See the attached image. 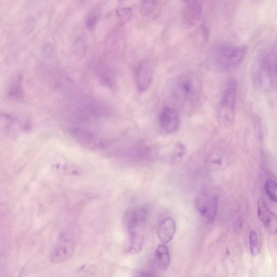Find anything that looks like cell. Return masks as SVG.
<instances>
[{"instance_id": "cell-2", "label": "cell", "mask_w": 277, "mask_h": 277, "mask_svg": "<svg viewBox=\"0 0 277 277\" xmlns=\"http://www.w3.org/2000/svg\"><path fill=\"white\" fill-rule=\"evenodd\" d=\"M252 80L257 88L264 92H269L277 86V50L272 47L260 54L252 70Z\"/></svg>"}, {"instance_id": "cell-21", "label": "cell", "mask_w": 277, "mask_h": 277, "mask_svg": "<svg viewBox=\"0 0 277 277\" xmlns=\"http://www.w3.org/2000/svg\"><path fill=\"white\" fill-rule=\"evenodd\" d=\"M157 2L156 0H142L140 13L143 16H147L154 10Z\"/></svg>"}, {"instance_id": "cell-17", "label": "cell", "mask_w": 277, "mask_h": 277, "mask_svg": "<svg viewBox=\"0 0 277 277\" xmlns=\"http://www.w3.org/2000/svg\"><path fill=\"white\" fill-rule=\"evenodd\" d=\"M87 49L86 39L83 36L78 37L73 45V50L76 55L79 57L84 56Z\"/></svg>"}, {"instance_id": "cell-11", "label": "cell", "mask_w": 277, "mask_h": 277, "mask_svg": "<svg viewBox=\"0 0 277 277\" xmlns=\"http://www.w3.org/2000/svg\"><path fill=\"white\" fill-rule=\"evenodd\" d=\"M153 79V69L148 62H143L138 69L137 83L138 90L146 91L151 84Z\"/></svg>"}, {"instance_id": "cell-15", "label": "cell", "mask_w": 277, "mask_h": 277, "mask_svg": "<svg viewBox=\"0 0 277 277\" xmlns=\"http://www.w3.org/2000/svg\"><path fill=\"white\" fill-rule=\"evenodd\" d=\"M201 8L197 1L190 3L185 13V20L189 25H194L200 18Z\"/></svg>"}, {"instance_id": "cell-1", "label": "cell", "mask_w": 277, "mask_h": 277, "mask_svg": "<svg viewBox=\"0 0 277 277\" xmlns=\"http://www.w3.org/2000/svg\"><path fill=\"white\" fill-rule=\"evenodd\" d=\"M169 90L172 101L184 110L190 111L199 102L203 86L197 74L185 72L173 79Z\"/></svg>"}, {"instance_id": "cell-10", "label": "cell", "mask_w": 277, "mask_h": 277, "mask_svg": "<svg viewBox=\"0 0 277 277\" xmlns=\"http://www.w3.org/2000/svg\"><path fill=\"white\" fill-rule=\"evenodd\" d=\"M176 223L174 219L167 217L159 224L158 228V236L159 240L163 244L169 243L175 235Z\"/></svg>"}, {"instance_id": "cell-23", "label": "cell", "mask_w": 277, "mask_h": 277, "mask_svg": "<svg viewBox=\"0 0 277 277\" xmlns=\"http://www.w3.org/2000/svg\"><path fill=\"white\" fill-rule=\"evenodd\" d=\"M156 275L152 273L148 272V271H140L137 272L135 276L137 277H153Z\"/></svg>"}, {"instance_id": "cell-6", "label": "cell", "mask_w": 277, "mask_h": 277, "mask_svg": "<svg viewBox=\"0 0 277 277\" xmlns=\"http://www.w3.org/2000/svg\"><path fill=\"white\" fill-rule=\"evenodd\" d=\"M219 194L212 189H204L195 199V206L200 215L208 222L214 221L217 215Z\"/></svg>"}, {"instance_id": "cell-3", "label": "cell", "mask_w": 277, "mask_h": 277, "mask_svg": "<svg viewBox=\"0 0 277 277\" xmlns=\"http://www.w3.org/2000/svg\"><path fill=\"white\" fill-rule=\"evenodd\" d=\"M147 215L145 206L133 207L126 213L124 225L128 235L127 249L131 253H138L142 250Z\"/></svg>"}, {"instance_id": "cell-14", "label": "cell", "mask_w": 277, "mask_h": 277, "mask_svg": "<svg viewBox=\"0 0 277 277\" xmlns=\"http://www.w3.org/2000/svg\"><path fill=\"white\" fill-rule=\"evenodd\" d=\"M75 139L82 145L93 147L96 145V138L92 132L83 129H75L72 132Z\"/></svg>"}, {"instance_id": "cell-18", "label": "cell", "mask_w": 277, "mask_h": 277, "mask_svg": "<svg viewBox=\"0 0 277 277\" xmlns=\"http://www.w3.org/2000/svg\"><path fill=\"white\" fill-rule=\"evenodd\" d=\"M249 246L251 255L257 256L261 252V246L256 231L252 230L249 234Z\"/></svg>"}, {"instance_id": "cell-5", "label": "cell", "mask_w": 277, "mask_h": 277, "mask_svg": "<svg viewBox=\"0 0 277 277\" xmlns=\"http://www.w3.org/2000/svg\"><path fill=\"white\" fill-rule=\"evenodd\" d=\"M237 84L234 79L230 80L219 100L217 108V120L219 126L230 128L234 121Z\"/></svg>"}, {"instance_id": "cell-19", "label": "cell", "mask_w": 277, "mask_h": 277, "mask_svg": "<svg viewBox=\"0 0 277 277\" xmlns=\"http://www.w3.org/2000/svg\"><path fill=\"white\" fill-rule=\"evenodd\" d=\"M265 192L271 200L277 203V184L276 181L269 180L265 184Z\"/></svg>"}, {"instance_id": "cell-13", "label": "cell", "mask_w": 277, "mask_h": 277, "mask_svg": "<svg viewBox=\"0 0 277 277\" xmlns=\"http://www.w3.org/2000/svg\"><path fill=\"white\" fill-rule=\"evenodd\" d=\"M155 267L159 270H165L170 266V255L168 248L164 244H160L156 249L154 254Z\"/></svg>"}, {"instance_id": "cell-20", "label": "cell", "mask_w": 277, "mask_h": 277, "mask_svg": "<svg viewBox=\"0 0 277 277\" xmlns=\"http://www.w3.org/2000/svg\"><path fill=\"white\" fill-rule=\"evenodd\" d=\"M100 13L101 9L99 7H95L90 11L87 20V25L89 30H93L95 27L99 20Z\"/></svg>"}, {"instance_id": "cell-9", "label": "cell", "mask_w": 277, "mask_h": 277, "mask_svg": "<svg viewBox=\"0 0 277 277\" xmlns=\"http://www.w3.org/2000/svg\"><path fill=\"white\" fill-rule=\"evenodd\" d=\"M159 123L161 128L167 133L176 131L180 125V115L176 109L172 107H165L161 112Z\"/></svg>"}, {"instance_id": "cell-4", "label": "cell", "mask_w": 277, "mask_h": 277, "mask_svg": "<svg viewBox=\"0 0 277 277\" xmlns=\"http://www.w3.org/2000/svg\"><path fill=\"white\" fill-rule=\"evenodd\" d=\"M246 49L242 46L222 45L218 46L211 56L210 65L212 70L229 72L239 67L244 59Z\"/></svg>"}, {"instance_id": "cell-8", "label": "cell", "mask_w": 277, "mask_h": 277, "mask_svg": "<svg viewBox=\"0 0 277 277\" xmlns=\"http://www.w3.org/2000/svg\"><path fill=\"white\" fill-rule=\"evenodd\" d=\"M257 214L265 230L271 235L277 233V217L275 213L270 210L266 201L259 198L257 201Z\"/></svg>"}, {"instance_id": "cell-12", "label": "cell", "mask_w": 277, "mask_h": 277, "mask_svg": "<svg viewBox=\"0 0 277 277\" xmlns=\"http://www.w3.org/2000/svg\"><path fill=\"white\" fill-rule=\"evenodd\" d=\"M227 152V146L223 143L218 144L213 148L209 154H207L206 159V164L213 167L221 166Z\"/></svg>"}, {"instance_id": "cell-16", "label": "cell", "mask_w": 277, "mask_h": 277, "mask_svg": "<svg viewBox=\"0 0 277 277\" xmlns=\"http://www.w3.org/2000/svg\"><path fill=\"white\" fill-rule=\"evenodd\" d=\"M186 148L183 143L177 142L172 150L171 161L173 164H177L183 159L186 154Z\"/></svg>"}, {"instance_id": "cell-22", "label": "cell", "mask_w": 277, "mask_h": 277, "mask_svg": "<svg viewBox=\"0 0 277 277\" xmlns=\"http://www.w3.org/2000/svg\"><path fill=\"white\" fill-rule=\"evenodd\" d=\"M132 10L129 7L121 8L116 11V16L121 25L128 23L132 16Z\"/></svg>"}, {"instance_id": "cell-7", "label": "cell", "mask_w": 277, "mask_h": 277, "mask_svg": "<svg viewBox=\"0 0 277 277\" xmlns=\"http://www.w3.org/2000/svg\"><path fill=\"white\" fill-rule=\"evenodd\" d=\"M75 249V242L70 235L63 234L51 255V261L61 263L70 259Z\"/></svg>"}]
</instances>
